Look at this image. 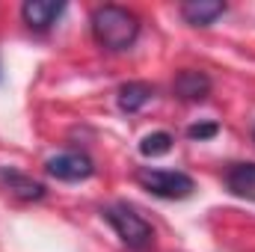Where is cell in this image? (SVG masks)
Returning a JSON list of instances; mask_svg holds the SVG:
<instances>
[{
    "mask_svg": "<svg viewBox=\"0 0 255 252\" xmlns=\"http://www.w3.org/2000/svg\"><path fill=\"white\" fill-rule=\"evenodd\" d=\"M92 36L95 42L110 51V54H119V51H128L136 36H139V18L125 9V6H116V3H107V6H98L92 12Z\"/></svg>",
    "mask_w": 255,
    "mask_h": 252,
    "instance_id": "1",
    "label": "cell"
},
{
    "mask_svg": "<svg viewBox=\"0 0 255 252\" xmlns=\"http://www.w3.org/2000/svg\"><path fill=\"white\" fill-rule=\"evenodd\" d=\"M101 217L113 226L119 241L133 252H148L154 247V229L145 223L142 214H136L128 202H113L101 211Z\"/></svg>",
    "mask_w": 255,
    "mask_h": 252,
    "instance_id": "2",
    "label": "cell"
},
{
    "mask_svg": "<svg viewBox=\"0 0 255 252\" xmlns=\"http://www.w3.org/2000/svg\"><path fill=\"white\" fill-rule=\"evenodd\" d=\"M136 184L157 196V199H187L193 190H196V181H193L187 172H178V169H139L136 172Z\"/></svg>",
    "mask_w": 255,
    "mask_h": 252,
    "instance_id": "3",
    "label": "cell"
},
{
    "mask_svg": "<svg viewBox=\"0 0 255 252\" xmlns=\"http://www.w3.org/2000/svg\"><path fill=\"white\" fill-rule=\"evenodd\" d=\"M45 172L57 181H86L95 172V163L83 154V151H60L54 157L45 160Z\"/></svg>",
    "mask_w": 255,
    "mask_h": 252,
    "instance_id": "4",
    "label": "cell"
},
{
    "mask_svg": "<svg viewBox=\"0 0 255 252\" xmlns=\"http://www.w3.org/2000/svg\"><path fill=\"white\" fill-rule=\"evenodd\" d=\"M65 12V3H54V0H27L21 6V18L33 33H48Z\"/></svg>",
    "mask_w": 255,
    "mask_h": 252,
    "instance_id": "5",
    "label": "cell"
},
{
    "mask_svg": "<svg viewBox=\"0 0 255 252\" xmlns=\"http://www.w3.org/2000/svg\"><path fill=\"white\" fill-rule=\"evenodd\" d=\"M172 92L181 98V101H205L211 95V77L205 71H196V68H184L175 74L172 80Z\"/></svg>",
    "mask_w": 255,
    "mask_h": 252,
    "instance_id": "6",
    "label": "cell"
},
{
    "mask_svg": "<svg viewBox=\"0 0 255 252\" xmlns=\"http://www.w3.org/2000/svg\"><path fill=\"white\" fill-rule=\"evenodd\" d=\"M226 12V3L220 0H187L181 3V18L193 27H211Z\"/></svg>",
    "mask_w": 255,
    "mask_h": 252,
    "instance_id": "7",
    "label": "cell"
},
{
    "mask_svg": "<svg viewBox=\"0 0 255 252\" xmlns=\"http://www.w3.org/2000/svg\"><path fill=\"white\" fill-rule=\"evenodd\" d=\"M151 98H154V86H151V83H142V80H128V83H122V86H119V95H116L122 113H136V110H142Z\"/></svg>",
    "mask_w": 255,
    "mask_h": 252,
    "instance_id": "8",
    "label": "cell"
},
{
    "mask_svg": "<svg viewBox=\"0 0 255 252\" xmlns=\"http://www.w3.org/2000/svg\"><path fill=\"white\" fill-rule=\"evenodd\" d=\"M226 187L238 199L255 202V163H235L226 172Z\"/></svg>",
    "mask_w": 255,
    "mask_h": 252,
    "instance_id": "9",
    "label": "cell"
},
{
    "mask_svg": "<svg viewBox=\"0 0 255 252\" xmlns=\"http://www.w3.org/2000/svg\"><path fill=\"white\" fill-rule=\"evenodd\" d=\"M0 181L12 190L18 199H24V202H39V199H45V184L27 178V175L18 172V169H0Z\"/></svg>",
    "mask_w": 255,
    "mask_h": 252,
    "instance_id": "10",
    "label": "cell"
},
{
    "mask_svg": "<svg viewBox=\"0 0 255 252\" xmlns=\"http://www.w3.org/2000/svg\"><path fill=\"white\" fill-rule=\"evenodd\" d=\"M172 133H166V130H157V133H148V136H142V142H139V154L142 157H163V154H169V148H172Z\"/></svg>",
    "mask_w": 255,
    "mask_h": 252,
    "instance_id": "11",
    "label": "cell"
},
{
    "mask_svg": "<svg viewBox=\"0 0 255 252\" xmlns=\"http://www.w3.org/2000/svg\"><path fill=\"white\" fill-rule=\"evenodd\" d=\"M217 133H220V125H217V122H199V125L187 127V136H190V139H199V142H202V139H211V136H217Z\"/></svg>",
    "mask_w": 255,
    "mask_h": 252,
    "instance_id": "12",
    "label": "cell"
},
{
    "mask_svg": "<svg viewBox=\"0 0 255 252\" xmlns=\"http://www.w3.org/2000/svg\"><path fill=\"white\" fill-rule=\"evenodd\" d=\"M253 139H255V127H253Z\"/></svg>",
    "mask_w": 255,
    "mask_h": 252,
    "instance_id": "13",
    "label": "cell"
},
{
    "mask_svg": "<svg viewBox=\"0 0 255 252\" xmlns=\"http://www.w3.org/2000/svg\"><path fill=\"white\" fill-rule=\"evenodd\" d=\"M0 80H3V71H0Z\"/></svg>",
    "mask_w": 255,
    "mask_h": 252,
    "instance_id": "14",
    "label": "cell"
}]
</instances>
